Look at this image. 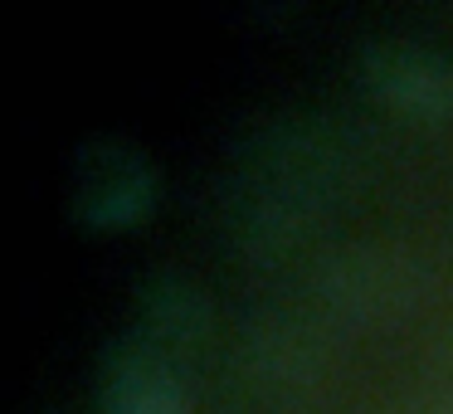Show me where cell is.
I'll use <instances>...</instances> for the list:
<instances>
[{"label":"cell","instance_id":"obj_7","mask_svg":"<svg viewBox=\"0 0 453 414\" xmlns=\"http://www.w3.org/2000/svg\"><path fill=\"white\" fill-rule=\"evenodd\" d=\"M312 351V336L293 322H268L249 336V365L258 371L264 385H297L317 371V356Z\"/></svg>","mask_w":453,"mask_h":414},{"label":"cell","instance_id":"obj_6","mask_svg":"<svg viewBox=\"0 0 453 414\" xmlns=\"http://www.w3.org/2000/svg\"><path fill=\"white\" fill-rule=\"evenodd\" d=\"M98 410L103 414H196L186 380L171 361L132 332L112 336L98 356Z\"/></svg>","mask_w":453,"mask_h":414},{"label":"cell","instance_id":"obj_8","mask_svg":"<svg viewBox=\"0 0 453 414\" xmlns=\"http://www.w3.org/2000/svg\"><path fill=\"white\" fill-rule=\"evenodd\" d=\"M419 414H453V395H449V400H434L429 410H419Z\"/></svg>","mask_w":453,"mask_h":414},{"label":"cell","instance_id":"obj_5","mask_svg":"<svg viewBox=\"0 0 453 414\" xmlns=\"http://www.w3.org/2000/svg\"><path fill=\"white\" fill-rule=\"evenodd\" d=\"M132 336L180 371L215 336V303L180 268H151L132 303Z\"/></svg>","mask_w":453,"mask_h":414},{"label":"cell","instance_id":"obj_1","mask_svg":"<svg viewBox=\"0 0 453 414\" xmlns=\"http://www.w3.org/2000/svg\"><path fill=\"white\" fill-rule=\"evenodd\" d=\"M356 137L322 112H273L229 151L219 234L254 268L293 258L356 190Z\"/></svg>","mask_w":453,"mask_h":414},{"label":"cell","instance_id":"obj_2","mask_svg":"<svg viewBox=\"0 0 453 414\" xmlns=\"http://www.w3.org/2000/svg\"><path fill=\"white\" fill-rule=\"evenodd\" d=\"M161 176L127 137H88L69 161V215L93 234L132 229L157 210Z\"/></svg>","mask_w":453,"mask_h":414},{"label":"cell","instance_id":"obj_4","mask_svg":"<svg viewBox=\"0 0 453 414\" xmlns=\"http://www.w3.org/2000/svg\"><path fill=\"white\" fill-rule=\"evenodd\" d=\"M317 303L346 322H385L404 312L419 293V268L404 249L390 244H351L336 249L312 278Z\"/></svg>","mask_w":453,"mask_h":414},{"label":"cell","instance_id":"obj_3","mask_svg":"<svg viewBox=\"0 0 453 414\" xmlns=\"http://www.w3.org/2000/svg\"><path fill=\"white\" fill-rule=\"evenodd\" d=\"M356 73L361 88L404 122H424V127L453 122V64L429 44L404 34H375L356 50Z\"/></svg>","mask_w":453,"mask_h":414}]
</instances>
